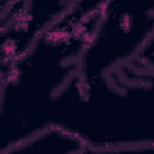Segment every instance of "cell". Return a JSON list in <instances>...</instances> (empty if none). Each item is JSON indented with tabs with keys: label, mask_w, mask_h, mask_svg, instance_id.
Returning a JSON list of instances; mask_svg holds the SVG:
<instances>
[{
	"label": "cell",
	"mask_w": 154,
	"mask_h": 154,
	"mask_svg": "<svg viewBox=\"0 0 154 154\" xmlns=\"http://www.w3.org/2000/svg\"><path fill=\"white\" fill-rule=\"evenodd\" d=\"M83 148L84 144L77 137L52 126L2 150L1 154H76Z\"/></svg>",
	"instance_id": "7a4b0ae2"
},
{
	"label": "cell",
	"mask_w": 154,
	"mask_h": 154,
	"mask_svg": "<svg viewBox=\"0 0 154 154\" xmlns=\"http://www.w3.org/2000/svg\"><path fill=\"white\" fill-rule=\"evenodd\" d=\"M103 6L72 2L25 54L1 69V150L51 128L52 105L78 73Z\"/></svg>",
	"instance_id": "6da1fadb"
},
{
	"label": "cell",
	"mask_w": 154,
	"mask_h": 154,
	"mask_svg": "<svg viewBox=\"0 0 154 154\" xmlns=\"http://www.w3.org/2000/svg\"><path fill=\"white\" fill-rule=\"evenodd\" d=\"M76 154H154V144L128 146L114 148H90L84 147Z\"/></svg>",
	"instance_id": "3957f363"
}]
</instances>
